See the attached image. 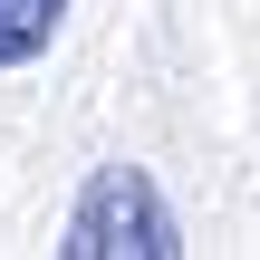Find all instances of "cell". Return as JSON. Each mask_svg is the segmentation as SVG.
Here are the masks:
<instances>
[{"mask_svg":"<svg viewBox=\"0 0 260 260\" xmlns=\"http://www.w3.org/2000/svg\"><path fill=\"white\" fill-rule=\"evenodd\" d=\"M58 19H68V0H0V68L39 58V48L58 39Z\"/></svg>","mask_w":260,"mask_h":260,"instance_id":"7a4b0ae2","label":"cell"},{"mask_svg":"<svg viewBox=\"0 0 260 260\" xmlns=\"http://www.w3.org/2000/svg\"><path fill=\"white\" fill-rule=\"evenodd\" d=\"M68 251L77 260H116V251L164 260V251H183V241H174V212L154 203V183H145L135 164H106V174L77 193V212H68Z\"/></svg>","mask_w":260,"mask_h":260,"instance_id":"6da1fadb","label":"cell"}]
</instances>
